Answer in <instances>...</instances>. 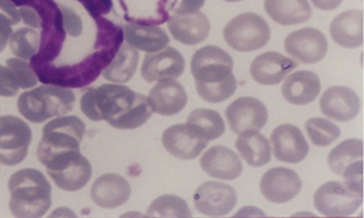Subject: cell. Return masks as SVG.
Returning a JSON list of instances; mask_svg holds the SVG:
<instances>
[{
	"mask_svg": "<svg viewBox=\"0 0 364 218\" xmlns=\"http://www.w3.org/2000/svg\"><path fill=\"white\" fill-rule=\"evenodd\" d=\"M80 107L93 122L105 121L119 130L140 128L152 116L147 97L117 84L90 89L82 97Z\"/></svg>",
	"mask_w": 364,
	"mask_h": 218,
	"instance_id": "6da1fadb",
	"label": "cell"
},
{
	"mask_svg": "<svg viewBox=\"0 0 364 218\" xmlns=\"http://www.w3.org/2000/svg\"><path fill=\"white\" fill-rule=\"evenodd\" d=\"M9 191V207L16 217H42L52 207V186L45 174L35 168L12 174Z\"/></svg>",
	"mask_w": 364,
	"mask_h": 218,
	"instance_id": "7a4b0ae2",
	"label": "cell"
},
{
	"mask_svg": "<svg viewBox=\"0 0 364 218\" xmlns=\"http://www.w3.org/2000/svg\"><path fill=\"white\" fill-rule=\"evenodd\" d=\"M75 103V93L68 87L45 85L22 93L17 107L19 114L29 122L45 123L53 117L68 115Z\"/></svg>",
	"mask_w": 364,
	"mask_h": 218,
	"instance_id": "3957f363",
	"label": "cell"
},
{
	"mask_svg": "<svg viewBox=\"0 0 364 218\" xmlns=\"http://www.w3.org/2000/svg\"><path fill=\"white\" fill-rule=\"evenodd\" d=\"M86 126L77 116H61L46 124L38 147V159L43 163L60 153L80 151Z\"/></svg>",
	"mask_w": 364,
	"mask_h": 218,
	"instance_id": "277c9868",
	"label": "cell"
},
{
	"mask_svg": "<svg viewBox=\"0 0 364 218\" xmlns=\"http://www.w3.org/2000/svg\"><path fill=\"white\" fill-rule=\"evenodd\" d=\"M363 203V185L351 181H328L313 197L316 210L327 217H348Z\"/></svg>",
	"mask_w": 364,
	"mask_h": 218,
	"instance_id": "5b68a950",
	"label": "cell"
},
{
	"mask_svg": "<svg viewBox=\"0 0 364 218\" xmlns=\"http://www.w3.org/2000/svg\"><path fill=\"white\" fill-rule=\"evenodd\" d=\"M272 36L270 26L262 16L245 12L227 23L223 29V38L230 48L238 52L249 53L268 45Z\"/></svg>",
	"mask_w": 364,
	"mask_h": 218,
	"instance_id": "8992f818",
	"label": "cell"
},
{
	"mask_svg": "<svg viewBox=\"0 0 364 218\" xmlns=\"http://www.w3.org/2000/svg\"><path fill=\"white\" fill-rule=\"evenodd\" d=\"M43 166L56 186L75 192L85 187L92 175V167L80 151L60 153L49 158Z\"/></svg>",
	"mask_w": 364,
	"mask_h": 218,
	"instance_id": "52a82bcc",
	"label": "cell"
},
{
	"mask_svg": "<svg viewBox=\"0 0 364 218\" xmlns=\"http://www.w3.org/2000/svg\"><path fill=\"white\" fill-rule=\"evenodd\" d=\"M33 133L23 119L16 116L0 117V163L16 166L26 160Z\"/></svg>",
	"mask_w": 364,
	"mask_h": 218,
	"instance_id": "ba28073f",
	"label": "cell"
},
{
	"mask_svg": "<svg viewBox=\"0 0 364 218\" xmlns=\"http://www.w3.org/2000/svg\"><path fill=\"white\" fill-rule=\"evenodd\" d=\"M233 59L216 45L198 49L191 59V75L195 82L216 84L233 75Z\"/></svg>",
	"mask_w": 364,
	"mask_h": 218,
	"instance_id": "9c48e42d",
	"label": "cell"
},
{
	"mask_svg": "<svg viewBox=\"0 0 364 218\" xmlns=\"http://www.w3.org/2000/svg\"><path fill=\"white\" fill-rule=\"evenodd\" d=\"M238 195L232 186L220 181H205L195 192L193 204L200 214L223 217L235 209Z\"/></svg>",
	"mask_w": 364,
	"mask_h": 218,
	"instance_id": "30bf717a",
	"label": "cell"
},
{
	"mask_svg": "<svg viewBox=\"0 0 364 218\" xmlns=\"http://www.w3.org/2000/svg\"><path fill=\"white\" fill-rule=\"evenodd\" d=\"M328 166L344 180L363 185V141H343L328 154Z\"/></svg>",
	"mask_w": 364,
	"mask_h": 218,
	"instance_id": "8fae6325",
	"label": "cell"
},
{
	"mask_svg": "<svg viewBox=\"0 0 364 218\" xmlns=\"http://www.w3.org/2000/svg\"><path fill=\"white\" fill-rule=\"evenodd\" d=\"M326 38L320 30L304 28L290 33L284 40V49L291 58L301 63L319 62L327 54Z\"/></svg>",
	"mask_w": 364,
	"mask_h": 218,
	"instance_id": "7c38bea8",
	"label": "cell"
},
{
	"mask_svg": "<svg viewBox=\"0 0 364 218\" xmlns=\"http://www.w3.org/2000/svg\"><path fill=\"white\" fill-rule=\"evenodd\" d=\"M227 122L235 133L246 130L263 129L268 123V109L259 99L253 97H242L226 109Z\"/></svg>",
	"mask_w": 364,
	"mask_h": 218,
	"instance_id": "4fadbf2b",
	"label": "cell"
},
{
	"mask_svg": "<svg viewBox=\"0 0 364 218\" xmlns=\"http://www.w3.org/2000/svg\"><path fill=\"white\" fill-rule=\"evenodd\" d=\"M302 189V181L295 170L275 167L260 179V192L270 203L283 204L293 200Z\"/></svg>",
	"mask_w": 364,
	"mask_h": 218,
	"instance_id": "5bb4252c",
	"label": "cell"
},
{
	"mask_svg": "<svg viewBox=\"0 0 364 218\" xmlns=\"http://www.w3.org/2000/svg\"><path fill=\"white\" fill-rule=\"evenodd\" d=\"M272 153L281 163H299L309 156V146L301 130L293 124H282L270 136Z\"/></svg>",
	"mask_w": 364,
	"mask_h": 218,
	"instance_id": "9a60e30c",
	"label": "cell"
},
{
	"mask_svg": "<svg viewBox=\"0 0 364 218\" xmlns=\"http://www.w3.org/2000/svg\"><path fill=\"white\" fill-rule=\"evenodd\" d=\"M186 70L184 56L172 47L147 53L141 66L142 78L147 82H159L161 79L179 78Z\"/></svg>",
	"mask_w": 364,
	"mask_h": 218,
	"instance_id": "2e32d148",
	"label": "cell"
},
{
	"mask_svg": "<svg viewBox=\"0 0 364 218\" xmlns=\"http://www.w3.org/2000/svg\"><path fill=\"white\" fill-rule=\"evenodd\" d=\"M360 109V97L346 86H332L320 98L323 115L337 122H349L358 115Z\"/></svg>",
	"mask_w": 364,
	"mask_h": 218,
	"instance_id": "e0dca14e",
	"label": "cell"
},
{
	"mask_svg": "<svg viewBox=\"0 0 364 218\" xmlns=\"http://www.w3.org/2000/svg\"><path fill=\"white\" fill-rule=\"evenodd\" d=\"M147 99L152 112L170 117L184 110L188 104V94L181 82L173 78H166L153 86Z\"/></svg>",
	"mask_w": 364,
	"mask_h": 218,
	"instance_id": "ac0fdd59",
	"label": "cell"
},
{
	"mask_svg": "<svg viewBox=\"0 0 364 218\" xmlns=\"http://www.w3.org/2000/svg\"><path fill=\"white\" fill-rule=\"evenodd\" d=\"M297 67L295 60L289 59L281 53L268 52L253 60L250 73L255 82L260 85H277Z\"/></svg>",
	"mask_w": 364,
	"mask_h": 218,
	"instance_id": "d6986e66",
	"label": "cell"
},
{
	"mask_svg": "<svg viewBox=\"0 0 364 218\" xmlns=\"http://www.w3.org/2000/svg\"><path fill=\"white\" fill-rule=\"evenodd\" d=\"M161 143L166 152L177 159L193 160L200 156L208 142L195 136L186 124H175L164 131Z\"/></svg>",
	"mask_w": 364,
	"mask_h": 218,
	"instance_id": "ffe728a7",
	"label": "cell"
},
{
	"mask_svg": "<svg viewBox=\"0 0 364 218\" xmlns=\"http://www.w3.org/2000/svg\"><path fill=\"white\" fill-rule=\"evenodd\" d=\"M132 187L119 174H103L93 182L91 198L93 203L103 209H115L129 200Z\"/></svg>",
	"mask_w": 364,
	"mask_h": 218,
	"instance_id": "44dd1931",
	"label": "cell"
},
{
	"mask_svg": "<svg viewBox=\"0 0 364 218\" xmlns=\"http://www.w3.org/2000/svg\"><path fill=\"white\" fill-rule=\"evenodd\" d=\"M203 172L220 180H235L242 173V163L237 153L225 146H214L202 156Z\"/></svg>",
	"mask_w": 364,
	"mask_h": 218,
	"instance_id": "7402d4cb",
	"label": "cell"
},
{
	"mask_svg": "<svg viewBox=\"0 0 364 218\" xmlns=\"http://www.w3.org/2000/svg\"><path fill=\"white\" fill-rule=\"evenodd\" d=\"M168 26L172 38L182 45H195L205 41L210 33V22L202 12L191 15H173L168 17Z\"/></svg>",
	"mask_w": 364,
	"mask_h": 218,
	"instance_id": "603a6c76",
	"label": "cell"
},
{
	"mask_svg": "<svg viewBox=\"0 0 364 218\" xmlns=\"http://www.w3.org/2000/svg\"><path fill=\"white\" fill-rule=\"evenodd\" d=\"M363 19L360 10L343 12L331 22V38L343 48H358L363 45Z\"/></svg>",
	"mask_w": 364,
	"mask_h": 218,
	"instance_id": "cb8c5ba5",
	"label": "cell"
},
{
	"mask_svg": "<svg viewBox=\"0 0 364 218\" xmlns=\"http://www.w3.org/2000/svg\"><path fill=\"white\" fill-rule=\"evenodd\" d=\"M321 84L320 79L314 72L299 70L283 82L282 96L288 103L293 105H307L319 96Z\"/></svg>",
	"mask_w": 364,
	"mask_h": 218,
	"instance_id": "d4e9b609",
	"label": "cell"
},
{
	"mask_svg": "<svg viewBox=\"0 0 364 218\" xmlns=\"http://www.w3.org/2000/svg\"><path fill=\"white\" fill-rule=\"evenodd\" d=\"M123 36L127 45L136 50L154 53L168 47L170 43L168 33L156 26H145L129 23L123 29Z\"/></svg>",
	"mask_w": 364,
	"mask_h": 218,
	"instance_id": "484cf974",
	"label": "cell"
},
{
	"mask_svg": "<svg viewBox=\"0 0 364 218\" xmlns=\"http://www.w3.org/2000/svg\"><path fill=\"white\" fill-rule=\"evenodd\" d=\"M264 9L281 26H296L312 17L309 0H264Z\"/></svg>",
	"mask_w": 364,
	"mask_h": 218,
	"instance_id": "4316f807",
	"label": "cell"
},
{
	"mask_svg": "<svg viewBox=\"0 0 364 218\" xmlns=\"http://www.w3.org/2000/svg\"><path fill=\"white\" fill-rule=\"evenodd\" d=\"M235 147L250 166L262 167L272 160L270 142L259 133V130H246L239 133Z\"/></svg>",
	"mask_w": 364,
	"mask_h": 218,
	"instance_id": "83f0119b",
	"label": "cell"
},
{
	"mask_svg": "<svg viewBox=\"0 0 364 218\" xmlns=\"http://www.w3.org/2000/svg\"><path fill=\"white\" fill-rule=\"evenodd\" d=\"M186 126L195 136L208 141L216 140L225 133V122L219 112L209 109H195L186 119Z\"/></svg>",
	"mask_w": 364,
	"mask_h": 218,
	"instance_id": "f1b7e54d",
	"label": "cell"
},
{
	"mask_svg": "<svg viewBox=\"0 0 364 218\" xmlns=\"http://www.w3.org/2000/svg\"><path fill=\"white\" fill-rule=\"evenodd\" d=\"M139 52L130 45H121L109 66L103 70V77L116 84H124L133 78L139 63Z\"/></svg>",
	"mask_w": 364,
	"mask_h": 218,
	"instance_id": "f546056e",
	"label": "cell"
},
{
	"mask_svg": "<svg viewBox=\"0 0 364 218\" xmlns=\"http://www.w3.org/2000/svg\"><path fill=\"white\" fill-rule=\"evenodd\" d=\"M147 217H193L186 200L175 195H164L153 200Z\"/></svg>",
	"mask_w": 364,
	"mask_h": 218,
	"instance_id": "4dcf8cb0",
	"label": "cell"
},
{
	"mask_svg": "<svg viewBox=\"0 0 364 218\" xmlns=\"http://www.w3.org/2000/svg\"><path fill=\"white\" fill-rule=\"evenodd\" d=\"M312 143L318 147H326L341 136V129L335 123L323 117L309 119L305 124Z\"/></svg>",
	"mask_w": 364,
	"mask_h": 218,
	"instance_id": "1f68e13d",
	"label": "cell"
},
{
	"mask_svg": "<svg viewBox=\"0 0 364 218\" xmlns=\"http://www.w3.org/2000/svg\"><path fill=\"white\" fill-rule=\"evenodd\" d=\"M10 48L18 59H33L40 48L38 33L29 28L17 30L10 38Z\"/></svg>",
	"mask_w": 364,
	"mask_h": 218,
	"instance_id": "d6a6232c",
	"label": "cell"
},
{
	"mask_svg": "<svg viewBox=\"0 0 364 218\" xmlns=\"http://www.w3.org/2000/svg\"><path fill=\"white\" fill-rule=\"evenodd\" d=\"M195 85H196L197 93L202 99L208 103L218 104L225 102L235 94L238 87V82L235 75H230L228 78L216 84H202V82H195Z\"/></svg>",
	"mask_w": 364,
	"mask_h": 218,
	"instance_id": "836d02e7",
	"label": "cell"
},
{
	"mask_svg": "<svg viewBox=\"0 0 364 218\" xmlns=\"http://www.w3.org/2000/svg\"><path fill=\"white\" fill-rule=\"evenodd\" d=\"M21 21L18 10L10 0H0V53L4 52L5 47L12 36V26Z\"/></svg>",
	"mask_w": 364,
	"mask_h": 218,
	"instance_id": "e575fe53",
	"label": "cell"
},
{
	"mask_svg": "<svg viewBox=\"0 0 364 218\" xmlns=\"http://www.w3.org/2000/svg\"><path fill=\"white\" fill-rule=\"evenodd\" d=\"M6 66L15 75L19 89H29L38 85V77L35 75L34 70L22 59L6 60Z\"/></svg>",
	"mask_w": 364,
	"mask_h": 218,
	"instance_id": "d590c367",
	"label": "cell"
},
{
	"mask_svg": "<svg viewBox=\"0 0 364 218\" xmlns=\"http://www.w3.org/2000/svg\"><path fill=\"white\" fill-rule=\"evenodd\" d=\"M63 13V24L65 33L72 38H78L82 33V21L72 9L61 8Z\"/></svg>",
	"mask_w": 364,
	"mask_h": 218,
	"instance_id": "8d00e7d4",
	"label": "cell"
},
{
	"mask_svg": "<svg viewBox=\"0 0 364 218\" xmlns=\"http://www.w3.org/2000/svg\"><path fill=\"white\" fill-rule=\"evenodd\" d=\"M19 86L15 75L8 66L0 65V96L15 97L18 94Z\"/></svg>",
	"mask_w": 364,
	"mask_h": 218,
	"instance_id": "74e56055",
	"label": "cell"
},
{
	"mask_svg": "<svg viewBox=\"0 0 364 218\" xmlns=\"http://www.w3.org/2000/svg\"><path fill=\"white\" fill-rule=\"evenodd\" d=\"M205 0H170L168 12L173 15H191L205 6Z\"/></svg>",
	"mask_w": 364,
	"mask_h": 218,
	"instance_id": "f35d334b",
	"label": "cell"
},
{
	"mask_svg": "<svg viewBox=\"0 0 364 218\" xmlns=\"http://www.w3.org/2000/svg\"><path fill=\"white\" fill-rule=\"evenodd\" d=\"M87 9L90 15L96 19L112 9V0H79Z\"/></svg>",
	"mask_w": 364,
	"mask_h": 218,
	"instance_id": "ab89813d",
	"label": "cell"
},
{
	"mask_svg": "<svg viewBox=\"0 0 364 218\" xmlns=\"http://www.w3.org/2000/svg\"><path fill=\"white\" fill-rule=\"evenodd\" d=\"M19 17L26 26H31L34 29H38L41 26V18L38 12L30 8H22L18 10Z\"/></svg>",
	"mask_w": 364,
	"mask_h": 218,
	"instance_id": "60d3db41",
	"label": "cell"
},
{
	"mask_svg": "<svg viewBox=\"0 0 364 218\" xmlns=\"http://www.w3.org/2000/svg\"><path fill=\"white\" fill-rule=\"evenodd\" d=\"M311 1L316 9L323 11H332L341 6L343 3V0H311Z\"/></svg>",
	"mask_w": 364,
	"mask_h": 218,
	"instance_id": "b9f144b4",
	"label": "cell"
},
{
	"mask_svg": "<svg viewBox=\"0 0 364 218\" xmlns=\"http://www.w3.org/2000/svg\"><path fill=\"white\" fill-rule=\"evenodd\" d=\"M223 1H227V3H238V1H242V0H223Z\"/></svg>",
	"mask_w": 364,
	"mask_h": 218,
	"instance_id": "7bdbcfd3",
	"label": "cell"
}]
</instances>
